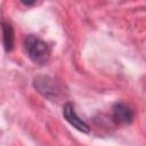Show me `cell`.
<instances>
[{
    "instance_id": "cell-1",
    "label": "cell",
    "mask_w": 146,
    "mask_h": 146,
    "mask_svg": "<svg viewBox=\"0 0 146 146\" xmlns=\"http://www.w3.org/2000/svg\"><path fill=\"white\" fill-rule=\"evenodd\" d=\"M24 44L26 52L33 63L38 65H43L49 60L51 49L49 44L42 39L35 35H27L25 38Z\"/></svg>"
},
{
    "instance_id": "cell-4",
    "label": "cell",
    "mask_w": 146,
    "mask_h": 146,
    "mask_svg": "<svg viewBox=\"0 0 146 146\" xmlns=\"http://www.w3.org/2000/svg\"><path fill=\"white\" fill-rule=\"evenodd\" d=\"M114 117L119 122L128 123L132 120V112L124 104H116V106L114 107Z\"/></svg>"
},
{
    "instance_id": "cell-2",
    "label": "cell",
    "mask_w": 146,
    "mask_h": 146,
    "mask_svg": "<svg viewBox=\"0 0 146 146\" xmlns=\"http://www.w3.org/2000/svg\"><path fill=\"white\" fill-rule=\"evenodd\" d=\"M34 87L42 96L49 99H56L62 95L60 84L50 76H36L34 79Z\"/></svg>"
},
{
    "instance_id": "cell-3",
    "label": "cell",
    "mask_w": 146,
    "mask_h": 146,
    "mask_svg": "<svg viewBox=\"0 0 146 146\" xmlns=\"http://www.w3.org/2000/svg\"><path fill=\"white\" fill-rule=\"evenodd\" d=\"M63 115L64 117L66 119V121L73 125L75 129H78L79 131L81 132H89V127L88 124L82 120L80 119V116L76 114L75 110H74V106L71 104V103H66L63 107Z\"/></svg>"
},
{
    "instance_id": "cell-5",
    "label": "cell",
    "mask_w": 146,
    "mask_h": 146,
    "mask_svg": "<svg viewBox=\"0 0 146 146\" xmlns=\"http://www.w3.org/2000/svg\"><path fill=\"white\" fill-rule=\"evenodd\" d=\"M2 41L6 51H10L14 47V31L9 23H2Z\"/></svg>"
},
{
    "instance_id": "cell-6",
    "label": "cell",
    "mask_w": 146,
    "mask_h": 146,
    "mask_svg": "<svg viewBox=\"0 0 146 146\" xmlns=\"http://www.w3.org/2000/svg\"><path fill=\"white\" fill-rule=\"evenodd\" d=\"M35 1H36V0H22V2H23L24 5H27V6H30V5H33Z\"/></svg>"
}]
</instances>
